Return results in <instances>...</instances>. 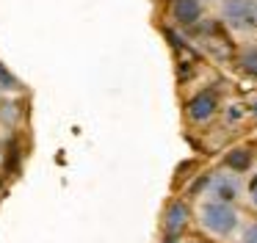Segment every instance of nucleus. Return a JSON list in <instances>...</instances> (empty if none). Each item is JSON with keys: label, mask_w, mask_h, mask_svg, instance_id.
<instances>
[{"label": "nucleus", "mask_w": 257, "mask_h": 243, "mask_svg": "<svg viewBox=\"0 0 257 243\" xmlns=\"http://www.w3.org/2000/svg\"><path fill=\"white\" fill-rule=\"evenodd\" d=\"M210 196H213V202H224V204H232L235 199H238V193H240V185H238V180L235 177H229V174H216V177H210Z\"/></svg>", "instance_id": "nucleus-4"}, {"label": "nucleus", "mask_w": 257, "mask_h": 243, "mask_svg": "<svg viewBox=\"0 0 257 243\" xmlns=\"http://www.w3.org/2000/svg\"><path fill=\"white\" fill-rule=\"evenodd\" d=\"M202 17V3L199 0H172V20L177 25L188 28L194 22H199Z\"/></svg>", "instance_id": "nucleus-6"}, {"label": "nucleus", "mask_w": 257, "mask_h": 243, "mask_svg": "<svg viewBox=\"0 0 257 243\" xmlns=\"http://www.w3.org/2000/svg\"><path fill=\"white\" fill-rule=\"evenodd\" d=\"M0 88H17V77L0 64Z\"/></svg>", "instance_id": "nucleus-9"}, {"label": "nucleus", "mask_w": 257, "mask_h": 243, "mask_svg": "<svg viewBox=\"0 0 257 243\" xmlns=\"http://www.w3.org/2000/svg\"><path fill=\"white\" fill-rule=\"evenodd\" d=\"M191 213H188V204L185 202H172L166 207V215H163V229H166V235H174L180 237V232L185 229V224H188Z\"/></svg>", "instance_id": "nucleus-5"}, {"label": "nucleus", "mask_w": 257, "mask_h": 243, "mask_svg": "<svg viewBox=\"0 0 257 243\" xmlns=\"http://www.w3.org/2000/svg\"><path fill=\"white\" fill-rule=\"evenodd\" d=\"M238 69L243 72L246 77H254L257 80V44L254 47H246L238 58Z\"/></svg>", "instance_id": "nucleus-8"}, {"label": "nucleus", "mask_w": 257, "mask_h": 243, "mask_svg": "<svg viewBox=\"0 0 257 243\" xmlns=\"http://www.w3.org/2000/svg\"><path fill=\"white\" fill-rule=\"evenodd\" d=\"M249 110H251V116H254V119H257V99H254V102L249 105Z\"/></svg>", "instance_id": "nucleus-14"}, {"label": "nucleus", "mask_w": 257, "mask_h": 243, "mask_svg": "<svg viewBox=\"0 0 257 243\" xmlns=\"http://www.w3.org/2000/svg\"><path fill=\"white\" fill-rule=\"evenodd\" d=\"M224 163H227L229 171H235V174H243V171L251 169V152H249V149H232V152L224 158Z\"/></svg>", "instance_id": "nucleus-7"}, {"label": "nucleus", "mask_w": 257, "mask_h": 243, "mask_svg": "<svg viewBox=\"0 0 257 243\" xmlns=\"http://www.w3.org/2000/svg\"><path fill=\"white\" fill-rule=\"evenodd\" d=\"M246 110H249L246 105H229V110H227V119H229V122H238L240 116H246Z\"/></svg>", "instance_id": "nucleus-11"}, {"label": "nucleus", "mask_w": 257, "mask_h": 243, "mask_svg": "<svg viewBox=\"0 0 257 243\" xmlns=\"http://www.w3.org/2000/svg\"><path fill=\"white\" fill-rule=\"evenodd\" d=\"M199 224L205 232L216 237H229L240 224V215L232 204H224V202H213L207 199L205 204L199 207Z\"/></svg>", "instance_id": "nucleus-1"}, {"label": "nucleus", "mask_w": 257, "mask_h": 243, "mask_svg": "<svg viewBox=\"0 0 257 243\" xmlns=\"http://www.w3.org/2000/svg\"><path fill=\"white\" fill-rule=\"evenodd\" d=\"M163 243H177V237H174V235H166V240H163Z\"/></svg>", "instance_id": "nucleus-15"}, {"label": "nucleus", "mask_w": 257, "mask_h": 243, "mask_svg": "<svg viewBox=\"0 0 257 243\" xmlns=\"http://www.w3.org/2000/svg\"><path fill=\"white\" fill-rule=\"evenodd\" d=\"M221 14L232 28L257 31V0H224Z\"/></svg>", "instance_id": "nucleus-2"}, {"label": "nucleus", "mask_w": 257, "mask_h": 243, "mask_svg": "<svg viewBox=\"0 0 257 243\" xmlns=\"http://www.w3.org/2000/svg\"><path fill=\"white\" fill-rule=\"evenodd\" d=\"M210 177H213V174H202L199 180H196L194 185H191V196H196V193H202V191H205V188L210 185Z\"/></svg>", "instance_id": "nucleus-10"}, {"label": "nucleus", "mask_w": 257, "mask_h": 243, "mask_svg": "<svg viewBox=\"0 0 257 243\" xmlns=\"http://www.w3.org/2000/svg\"><path fill=\"white\" fill-rule=\"evenodd\" d=\"M185 110H188V119L196 122V125L213 119V116L218 113V97H216V91H213V88H205V91L194 94V97L188 99V105H185Z\"/></svg>", "instance_id": "nucleus-3"}, {"label": "nucleus", "mask_w": 257, "mask_h": 243, "mask_svg": "<svg viewBox=\"0 0 257 243\" xmlns=\"http://www.w3.org/2000/svg\"><path fill=\"white\" fill-rule=\"evenodd\" d=\"M240 243H257V221L254 224H249L243 229V237H240Z\"/></svg>", "instance_id": "nucleus-12"}, {"label": "nucleus", "mask_w": 257, "mask_h": 243, "mask_svg": "<svg viewBox=\"0 0 257 243\" xmlns=\"http://www.w3.org/2000/svg\"><path fill=\"white\" fill-rule=\"evenodd\" d=\"M249 199H251V204L257 207V174L249 180Z\"/></svg>", "instance_id": "nucleus-13"}, {"label": "nucleus", "mask_w": 257, "mask_h": 243, "mask_svg": "<svg viewBox=\"0 0 257 243\" xmlns=\"http://www.w3.org/2000/svg\"><path fill=\"white\" fill-rule=\"evenodd\" d=\"M199 3H202V0H199Z\"/></svg>", "instance_id": "nucleus-16"}]
</instances>
